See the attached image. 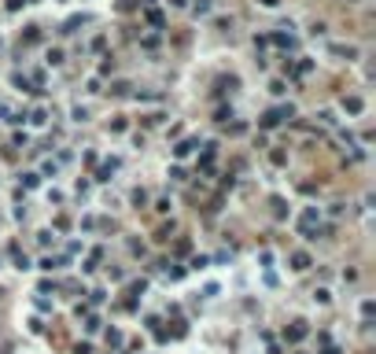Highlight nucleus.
Wrapping results in <instances>:
<instances>
[{
	"label": "nucleus",
	"instance_id": "nucleus-1",
	"mask_svg": "<svg viewBox=\"0 0 376 354\" xmlns=\"http://www.w3.org/2000/svg\"><path fill=\"white\" fill-rule=\"evenodd\" d=\"M317 221H321V210H317V207H306L303 218H299V232H303L306 240H317V232H321V229H317Z\"/></svg>",
	"mask_w": 376,
	"mask_h": 354
},
{
	"label": "nucleus",
	"instance_id": "nucleus-2",
	"mask_svg": "<svg viewBox=\"0 0 376 354\" xmlns=\"http://www.w3.org/2000/svg\"><path fill=\"white\" fill-rule=\"evenodd\" d=\"M306 332H310V329H306V321H291V329L284 332V340H288V343H303V340H306Z\"/></svg>",
	"mask_w": 376,
	"mask_h": 354
},
{
	"label": "nucleus",
	"instance_id": "nucleus-3",
	"mask_svg": "<svg viewBox=\"0 0 376 354\" xmlns=\"http://www.w3.org/2000/svg\"><path fill=\"white\" fill-rule=\"evenodd\" d=\"M362 107H365L362 96H347V100H343V111H347V115H362Z\"/></svg>",
	"mask_w": 376,
	"mask_h": 354
},
{
	"label": "nucleus",
	"instance_id": "nucleus-4",
	"mask_svg": "<svg viewBox=\"0 0 376 354\" xmlns=\"http://www.w3.org/2000/svg\"><path fill=\"white\" fill-rule=\"evenodd\" d=\"M291 269H310V255L306 251H295V255H291Z\"/></svg>",
	"mask_w": 376,
	"mask_h": 354
},
{
	"label": "nucleus",
	"instance_id": "nucleus-5",
	"mask_svg": "<svg viewBox=\"0 0 376 354\" xmlns=\"http://www.w3.org/2000/svg\"><path fill=\"white\" fill-rule=\"evenodd\" d=\"M269 41H273V44H280V48H295V37H291V33H273Z\"/></svg>",
	"mask_w": 376,
	"mask_h": 354
},
{
	"label": "nucleus",
	"instance_id": "nucleus-6",
	"mask_svg": "<svg viewBox=\"0 0 376 354\" xmlns=\"http://www.w3.org/2000/svg\"><path fill=\"white\" fill-rule=\"evenodd\" d=\"M144 18H148V22L155 26V30H159V26H163V11H159V7H152V4H148V11H144Z\"/></svg>",
	"mask_w": 376,
	"mask_h": 354
},
{
	"label": "nucleus",
	"instance_id": "nucleus-7",
	"mask_svg": "<svg viewBox=\"0 0 376 354\" xmlns=\"http://www.w3.org/2000/svg\"><path fill=\"white\" fill-rule=\"evenodd\" d=\"M192 148H195V141H181V144L174 148V155H177V159H188V155H192Z\"/></svg>",
	"mask_w": 376,
	"mask_h": 354
},
{
	"label": "nucleus",
	"instance_id": "nucleus-8",
	"mask_svg": "<svg viewBox=\"0 0 376 354\" xmlns=\"http://www.w3.org/2000/svg\"><path fill=\"white\" fill-rule=\"evenodd\" d=\"M115 170H118V163L111 159V163H103V166H100V174H96V177H100V181H111V174H115Z\"/></svg>",
	"mask_w": 376,
	"mask_h": 354
},
{
	"label": "nucleus",
	"instance_id": "nucleus-9",
	"mask_svg": "<svg viewBox=\"0 0 376 354\" xmlns=\"http://www.w3.org/2000/svg\"><path fill=\"white\" fill-rule=\"evenodd\" d=\"M85 22H89V15H74L70 22H67V33H74V30H78V26H85Z\"/></svg>",
	"mask_w": 376,
	"mask_h": 354
},
{
	"label": "nucleus",
	"instance_id": "nucleus-10",
	"mask_svg": "<svg viewBox=\"0 0 376 354\" xmlns=\"http://www.w3.org/2000/svg\"><path fill=\"white\" fill-rule=\"evenodd\" d=\"M273 214H277V218H288V207H284V199H280V195H273Z\"/></svg>",
	"mask_w": 376,
	"mask_h": 354
},
{
	"label": "nucleus",
	"instance_id": "nucleus-11",
	"mask_svg": "<svg viewBox=\"0 0 376 354\" xmlns=\"http://www.w3.org/2000/svg\"><path fill=\"white\" fill-rule=\"evenodd\" d=\"M269 163H273V166H284V163H288V155L277 148V152H269Z\"/></svg>",
	"mask_w": 376,
	"mask_h": 354
},
{
	"label": "nucleus",
	"instance_id": "nucleus-12",
	"mask_svg": "<svg viewBox=\"0 0 376 354\" xmlns=\"http://www.w3.org/2000/svg\"><path fill=\"white\" fill-rule=\"evenodd\" d=\"M192 11H195V15H210V0H195Z\"/></svg>",
	"mask_w": 376,
	"mask_h": 354
},
{
	"label": "nucleus",
	"instance_id": "nucleus-13",
	"mask_svg": "<svg viewBox=\"0 0 376 354\" xmlns=\"http://www.w3.org/2000/svg\"><path fill=\"white\" fill-rule=\"evenodd\" d=\"M37 181H41L37 174H22V188H37Z\"/></svg>",
	"mask_w": 376,
	"mask_h": 354
},
{
	"label": "nucleus",
	"instance_id": "nucleus-14",
	"mask_svg": "<svg viewBox=\"0 0 376 354\" xmlns=\"http://www.w3.org/2000/svg\"><path fill=\"white\" fill-rule=\"evenodd\" d=\"M55 266H63V258H52V255L41 258V269H55Z\"/></svg>",
	"mask_w": 376,
	"mask_h": 354
},
{
	"label": "nucleus",
	"instance_id": "nucleus-15",
	"mask_svg": "<svg viewBox=\"0 0 376 354\" xmlns=\"http://www.w3.org/2000/svg\"><path fill=\"white\" fill-rule=\"evenodd\" d=\"M26 41L37 44V41H41V30H37V26H30V30H26Z\"/></svg>",
	"mask_w": 376,
	"mask_h": 354
},
{
	"label": "nucleus",
	"instance_id": "nucleus-16",
	"mask_svg": "<svg viewBox=\"0 0 376 354\" xmlns=\"http://www.w3.org/2000/svg\"><path fill=\"white\" fill-rule=\"evenodd\" d=\"M362 314H365V318H373V314H376V303L365 299V303H362Z\"/></svg>",
	"mask_w": 376,
	"mask_h": 354
},
{
	"label": "nucleus",
	"instance_id": "nucleus-17",
	"mask_svg": "<svg viewBox=\"0 0 376 354\" xmlns=\"http://www.w3.org/2000/svg\"><path fill=\"white\" fill-rule=\"evenodd\" d=\"M206 262H210L206 255H195V258H192V269H206Z\"/></svg>",
	"mask_w": 376,
	"mask_h": 354
},
{
	"label": "nucleus",
	"instance_id": "nucleus-18",
	"mask_svg": "<svg viewBox=\"0 0 376 354\" xmlns=\"http://www.w3.org/2000/svg\"><path fill=\"white\" fill-rule=\"evenodd\" d=\"M144 199H148V192H144V188H137V192H133V203H137V207H144Z\"/></svg>",
	"mask_w": 376,
	"mask_h": 354
},
{
	"label": "nucleus",
	"instance_id": "nucleus-19",
	"mask_svg": "<svg viewBox=\"0 0 376 354\" xmlns=\"http://www.w3.org/2000/svg\"><path fill=\"white\" fill-rule=\"evenodd\" d=\"M48 63H52V67H55V63H63V52H59V48H52V52H48Z\"/></svg>",
	"mask_w": 376,
	"mask_h": 354
},
{
	"label": "nucleus",
	"instance_id": "nucleus-20",
	"mask_svg": "<svg viewBox=\"0 0 376 354\" xmlns=\"http://www.w3.org/2000/svg\"><path fill=\"white\" fill-rule=\"evenodd\" d=\"M258 4H262V7H277L280 0H258Z\"/></svg>",
	"mask_w": 376,
	"mask_h": 354
}]
</instances>
